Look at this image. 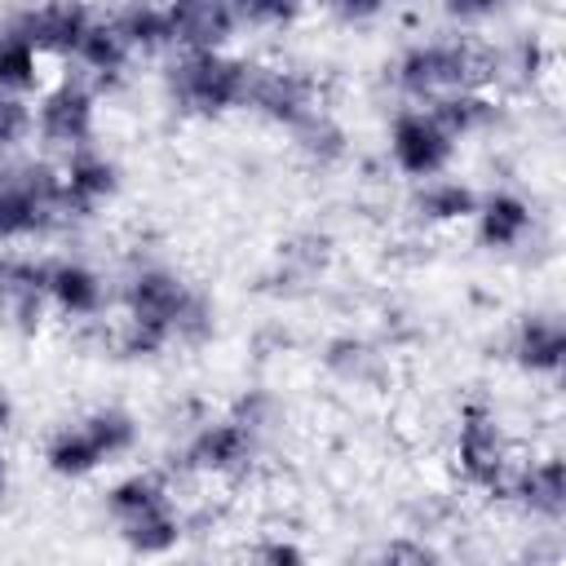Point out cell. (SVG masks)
Returning <instances> with one entry per match:
<instances>
[{"label": "cell", "instance_id": "obj_12", "mask_svg": "<svg viewBox=\"0 0 566 566\" xmlns=\"http://www.w3.org/2000/svg\"><path fill=\"white\" fill-rule=\"evenodd\" d=\"M504 500L517 504L526 517L557 526L566 517V469H562V455L548 451V455H535V460H517L513 473H509Z\"/></svg>", "mask_w": 566, "mask_h": 566}, {"label": "cell", "instance_id": "obj_11", "mask_svg": "<svg viewBox=\"0 0 566 566\" xmlns=\"http://www.w3.org/2000/svg\"><path fill=\"white\" fill-rule=\"evenodd\" d=\"M49 256L0 252V323L13 332H35L49 314Z\"/></svg>", "mask_w": 566, "mask_h": 566}, {"label": "cell", "instance_id": "obj_18", "mask_svg": "<svg viewBox=\"0 0 566 566\" xmlns=\"http://www.w3.org/2000/svg\"><path fill=\"white\" fill-rule=\"evenodd\" d=\"M75 66H80V75L102 93V88H115L119 80H124V71H128V62H133V49L119 40V31L97 13L93 18V27H88V35L80 40V49H75V57H71Z\"/></svg>", "mask_w": 566, "mask_h": 566}, {"label": "cell", "instance_id": "obj_25", "mask_svg": "<svg viewBox=\"0 0 566 566\" xmlns=\"http://www.w3.org/2000/svg\"><path fill=\"white\" fill-rule=\"evenodd\" d=\"M80 429L93 438V447L102 451L106 464L119 460V455H128L137 447V433H142L137 420L124 407H93L88 416H80Z\"/></svg>", "mask_w": 566, "mask_h": 566}, {"label": "cell", "instance_id": "obj_10", "mask_svg": "<svg viewBox=\"0 0 566 566\" xmlns=\"http://www.w3.org/2000/svg\"><path fill=\"white\" fill-rule=\"evenodd\" d=\"M318 84L305 71L292 66H270V62H252L248 75V102L243 111L279 124V128H296L310 111H318Z\"/></svg>", "mask_w": 566, "mask_h": 566}, {"label": "cell", "instance_id": "obj_32", "mask_svg": "<svg viewBox=\"0 0 566 566\" xmlns=\"http://www.w3.org/2000/svg\"><path fill=\"white\" fill-rule=\"evenodd\" d=\"M380 557H389V562H429V557H438V548H429V544H389Z\"/></svg>", "mask_w": 566, "mask_h": 566}, {"label": "cell", "instance_id": "obj_14", "mask_svg": "<svg viewBox=\"0 0 566 566\" xmlns=\"http://www.w3.org/2000/svg\"><path fill=\"white\" fill-rule=\"evenodd\" d=\"M49 310H57L62 318H102V310L111 305V287L106 279L75 256H49Z\"/></svg>", "mask_w": 566, "mask_h": 566}, {"label": "cell", "instance_id": "obj_31", "mask_svg": "<svg viewBox=\"0 0 566 566\" xmlns=\"http://www.w3.org/2000/svg\"><path fill=\"white\" fill-rule=\"evenodd\" d=\"M327 4H332L340 18H349V22H367V18H376L389 0H327Z\"/></svg>", "mask_w": 566, "mask_h": 566}, {"label": "cell", "instance_id": "obj_34", "mask_svg": "<svg viewBox=\"0 0 566 566\" xmlns=\"http://www.w3.org/2000/svg\"><path fill=\"white\" fill-rule=\"evenodd\" d=\"M4 486H9V464H4V455H0V495H4Z\"/></svg>", "mask_w": 566, "mask_h": 566}, {"label": "cell", "instance_id": "obj_30", "mask_svg": "<svg viewBox=\"0 0 566 566\" xmlns=\"http://www.w3.org/2000/svg\"><path fill=\"white\" fill-rule=\"evenodd\" d=\"M509 0H442V9L451 13V18H460V22H473V18H486V13H495V9H504Z\"/></svg>", "mask_w": 566, "mask_h": 566}, {"label": "cell", "instance_id": "obj_6", "mask_svg": "<svg viewBox=\"0 0 566 566\" xmlns=\"http://www.w3.org/2000/svg\"><path fill=\"white\" fill-rule=\"evenodd\" d=\"M261 447H265V438L252 433L243 420H234V416L226 411V416H217V420H199V424L186 433V442H181V451H177V473L234 482V478H248V473H252Z\"/></svg>", "mask_w": 566, "mask_h": 566}, {"label": "cell", "instance_id": "obj_26", "mask_svg": "<svg viewBox=\"0 0 566 566\" xmlns=\"http://www.w3.org/2000/svg\"><path fill=\"white\" fill-rule=\"evenodd\" d=\"M35 84H40V53L27 40L0 31V88L4 93H31Z\"/></svg>", "mask_w": 566, "mask_h": 566}, {"label": "cell", "instance_id": "obj_20", "mask_svg": "<svg viewBox=\"0 0 566 566\" xmlns=\"http://www.w3.org/2000/svg\"><path fill=\"white\" fill-rule=\"evenodd\" d=\"M115 531H119V539H124L133 553H142V557H159V553H168V548L181 544V535H186V517H181L177 500H168V504H155V509L137 513V517L115 522Z\"/></svg>", "mask_w": 566, "mask_h": 566}, {"label": "cell", "instance_id": "obj_33", "mask_svg": "<svg viewBox=\"0 0 566 566\" xmlns=\"http://www.w3.org/2000/svg\"><path fill=\"white\" fill-rule=\"evenodd\" d=\"M9 424H13V402H9V394L0 389V433H4Z\"/></svg>", "mask_w": 566, "mask_h": 566}, {"label": "cell", "instance_id": "obj_22", "mask_svg": "<svg viewBox=\"0 0 566 566\" xmlns=\"http://www.w3.org/2000/svg\"><path fill=\"white\" fill-rule=\"evenodd\" d=\"M292 133V142H296V150L310 159V164H318V168H332V164H340L345 159V150H349V137H345V128L318 106V111H310L296 128H287Z\"/></svg>", "mask_w": 566, "mask_h": 566}, {"label": "cell", "instance_id": "obj_16", "mask_svg": "<svg viewBox=\"0 0 566 566\" xmlns=\"http://www.w3.org/2000/svg\"><path fill=\"white\" fill-rule=\"evenodd\" d=\"M478 226V239L495 252H509V248H522L526 234L535 230V212L522 195L513 190H491V195H478V208L469 217Z\"/></svg>", "mask_w": 566, "mask_h": 566}, {"label": "cell", "instance_id": "obj_4", "mask_svg": "<svg viewBox=\"0 0 566 566\" xmlns=\"http://www.w3.org/2000/svg\"><path fill=\"white\" fill-rule=\"evenodd\" d=\"M252 62L226 49H177L168 62V93L190 115H230L248 102Z\"/></svg>", "mask_w": 566, "mask_h": 566}, {"label": "cell", "instance_id": "obj_27", "mask_svg": "<svg viewBox=\"0 0 566 566\" xmlns=\"http://www.w3.org/2000/svg\"><path fill=\"white\" fill-rule=\"evenodd\" d=\"M35 133V106L27 102V93H4L0 88V150L22 146Z\"/></svg>", "mask_w": 566, "mask_h": 566}, {"label": "cell", "instance_id": "obj_15", "mask_svg": "<svg viewBox=\"0 0 566 566\" xmlns=\"http://www.w3.org/2000/svg\"><path fill=\"white\" fill-rule=\"evenodd\" d=\"M509 358L526 376H557L566 358V332L557 314H522L509 336Z\"/></svg>", "mask_w": 566, "mask_h": 566}, {"label": "cell", "instance_id": "obj_5", "mask_svg": "<svg viewBox=\"0 0 566 566\" xmlns=\"http://www.w3.org/2000/svg\"><path fill=\"white\" fill-rule=\"evenodd\" d=\"M513 464H517V451L509 442L500 411L486 398H469L455 416V473L464 478V486L504 500Z\"/></svg>", "mask_w": 566, "mask_h": 566}, {"label": "cell", "instance_id": "obj_19", "mask_svg": "<svg viewBox=\"0 0 566 566\" xmlns=\"http://www.w3.org/2000/svg\"><path fill=\"white\" fill-rule=\"evenodd\" d=\"M424 106H429V115H433L455 142L478 137V133H491V128L500 124V102H495L486 88L442 93V97H433V102H424Z\"/></svg>", "mask_w": 566, "mask_h": 566}, {"label": "cell", "instance_id": "obj_9", "mask_svg": "<svg viewBox=\"0 0 566 566\" xmlns=\"http://www.w3.org/2000/svg\"><path fill=\"white\" fill-rule=\"evenodd\" d=\"M93 18L97 13L84 0H35L22 13H13L4 31L18 35V40H27L40 57H66L71 62L75 49H80V40L88 35Z\"/></svg>", "mask_w": 566, "mask_h": 566}, {"label": "cell", "instance_id": "obj_21", "mask_svg": "<svg viewBox=\"0 0 566 566\" xmlns=\"http://www.w3.org/2000/svg\"><path fill=\"white\" fill-rule=\"evenodd\" d=\"M411 208H416V217L429 221V226L469 221L473 208H478V190L464 186V181H455V177H442V172H438V177H424V181H420V190L411 195Z\"/></svg>", "mask_w": 566, "mask_h": 566}, {"label": "cell", "instance_id": "obj_13", "mask_svg": "<svg viewBox=\"0 0 566 566\" xmlns=\"http://www.w3.org/2000/svg\"><path fill=\"white\" fill-rule=\"evenodd\" d=\"M62 195H66V212L71 221L80 217H93L115 190H119V168L111 155H102L93 142L80 146V150H66L62 159Z\"/></svg>", "mask_w": 566, "mask_h": 566}, {"label": "cell", "instance_id": "obj_3", "mask_svg": "<svg viewBox=\"0 0 566 566\" xmlns=\"http://www.w3.org/2000/svg\"><path fill=\"white\" fill-rule=\"evenodd\" d=\"M71 221L62 172L44 159H0V243H31Z\"/></svg>", "mask_w": 566, "mask_h": 566}, {"label": "cell", "instance_id": "obj_24", "mask_svg": "<svg viewBox=\"0 0 566 566\" xmlns=\"http://www.w3.org/2000/svg\"><path fill=\"white\" fill-rule=\"evenodd\" d=\"M380 349L371 345V340H363V336H336V340H327V349H323V367L336 376V380H345V385H367V380H376L380 376Z\"/></svg>", "mask_w": 566, "mask_h": 566}, {"label": "cell", "instance_id": "obj_2", "mask_svg": "<svg viewBox=\"0 0 566 566\" xmlns=\"http://www.w3.org/2000/svg\"><path fill=\"white\" fill-rule=\"evenodd\" d=\"M504 71H509V57L500 49L469 40V35H433V40L407 44L394 57L389 80L407 102L424 106L442 93L491 88L495 80H504Z\"/></svg>", "mask_w": 566, "mask_h": 566}, {"label": "cell", "instance_id": "obj_28", "mask_svg": "<svg viewBox=\"0 0 566 566\" xmlns=\"http://www.w3.org/2000/svg\"><path fill=\"white\" fill-rule=\"evenodd\" d=\"M239 22H252V27H287L301 18L305 0H230Z\"/></svg>", "mask_w": 566, "mask_h": 566}, {"label": "cell", "instance_id": "obj_23", "mask_svg": "<svg viewBox=\"0 0 566 566\" xmlns=\"http://www.w3.org/2000/svg\"><path fill=\"white\" fill-rule=\"evenodd\" d=\"M44 460H49V469H53L57 478H88L93 469L106 464L102 451L93 447V438L80 429V420L62 424V429L44 442Z\"/></svg>", "mask_w": 566, "mask_h": 566}, {"label": "cell", "instance_id": "obj_1", "mask_svg": "<svg viewBox=\"0 0 566 566\" xmlns=\"http://www.w3.org/2000/svg\"><path fill=\"white\" fill-rule=\"evenodd\" d=\"M119 310L111 345L124 358H155L168 345H203L217 327L212 301L164 261H137L124 274Z\"/></svg>", "mask_w": 566, "mask_h": 566}, {"label": "cell", "instance_id": "obj_17", "mask_svg": "<svg viewBox=\"0 0 566 566\" xmlns=\"http://www.w3.org/2000/svg\"><path fill=\"white\" fill-rule=\"evenodd\" d=\"M102 18L119 31V40L133 49V57H137V53L146 57V53L177 49L172 22H168V4H164V0H119V4H111Z\"/></svg>", "mask_w": 566, "mask_h": 566}, {"label": "cell", "instance_id": "obj_7", "mask_svg": "<svg viewBox=\"0 0 566 566\" xmlns=\"http://www.w3.org/2000/svg\"><path fill=\"white\" fill-rule=\"evenodd\" d=\"M93 128H97V88L84 75H62L35 102V133L62 155L88 146Z\"/></svg>", "mask_w": 566, "mask_h": 566}, {"label": "cell", "instance_id": "obj_29", "mask_svg": "<svg viewBox=\"0 0 566 566\" xmlns=\"http://www.w3.org/2000/svg\"><path fill=\"white\" fill-rule=\"evenodd\" d=\"M248 557H252V562H274V566H283V562H301L305 553H301L292 539H283V535H265V539H256V544L248 548Z\"/></svg>", "mask_w": 566, "mask_h": 566}, {"label": "cell", "instance_id": "obj_8", "mask_svg": "<svg viewBox=\"0 0 566 566\" xmlns=\"http://www.w3.org/2000/svg\"><path fill=\"white\" fill-rule=\"evenodd\" d=\"M455 137L429 115V106H402L394 119H389V159L398 172L424 181V177H438L447 172V164L455 159Z\"/></svg>", "mask_w": 566, "mask_h": 566}]
</instances>
